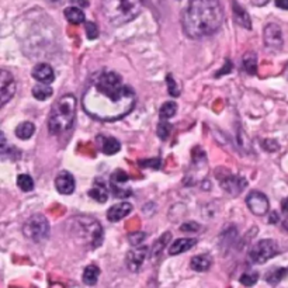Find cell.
<instances>
[{"mask_svg": "<svg viewBox=\"0 0 288 288\" xmlns=\"http://www.w3.org/2000/svg\"><path fill=\"white\" fill-rule=\"evenodd\" d=\"M288 276V267H276L266 274V281L272 285H277Z\"/></svg>", "mask_w": 288, "mask_h": 288, "instance_id": "23", "label": "cell"}, {"mask_svg": "<svg viewBox=\"0 0 288 288\" xmlns=\"http://www.w3.org/2000/svg\"><path fill=\"white\" fill-rule=\"evenodd\" d=\"M232 11H234L235 23L236 24H239L240 27L246 28V30H252V22H250L248 11L238 2H235V0H232Z\"/></svg>", "mask_w": 288, "mask_h": 288, "instance_id": "19", "label": "cell"}, {"mask_svg": "<svg viewBox=\"0 0 288 288\" xmlns=\"http://www.w3.org/2000/svg\"><path fill=\"white\" fill-rule=\"evenodd\" d=\"M23 234L33 242H43L49 236V222L41 214H35L30 217L23 225Z\"/></svg>", "mask_w": 288, "mask_h": 288, "instance_id": "6", "label": "cell"}, {"mask_svg": "<svg viewBox=\"0 0 288 288\" xmlns=\"http://www.w3.org/2000/svg\"><path fill=\"white\" fill-rule=\"evenodd\" d=\"M172 128L173 127H172V124L168 120H160V122L158 124V128H156V134H158V136L162 141H166L169 136H170Z\"/></svg>", "mask_w": 288, "mask_h": 288, "instance_id": "30", "label": "cell"}, {"mask_svg": "<svg viewBox=\"0 0 288 288\" xmlns=\"http://www.w3.org/2000/svg\"><path fill=\"white\" fill-rule=\"evenodd\" d=\"M97 139L100 141L98 142V147H100V149H101V152L104 155L111 156V155H115V153L120 152V142L117 141L115 138H113V136H98Z\"/></svg>", "mask_w": 288, "mask_h": 288, "instance_id": "18", "label": "cell"}, {"mask_svg": "<svg viewBox=\"0 0 288 288\" xmlns=\"http://www.w3.org/2000/svg\"><path fill=\"white\" fill-rule=\"evenodd\" d=\"M166 82H168V92L172 97H179L180 93H181V89L180 86L176 83V80L173 79V75L172 73H168L166 76Z\"/></svg>", "mask_w": 288, "mask_h": 288, "instance_id": "32", "label": "cell"}, {"mask_svg": "<svg viewBox=\"0 0 288 288\" xmlns=\"http://www.w3.org/2000/svg\"><path fill=\"white\" fill-rule=\"evenodd\" d=\"M16 94V80L10 72L2 69L0 71V104L2 107L7 104L9 100Z\"/></svg>", "mask_w": 288, "mask_h": 288, "instance_id": "9", "label": "cell"}, {"mask_svg": "<svg viewBox=\"0 0 288 288\" xmlns=\"http://www.w3.org/2000/svg\"><path fill=\"white\" fill-rule=\"evenodd\" d=\"M142 0H101V11L113 26H124L141 14Z\"/></svg>", "mask_w": 288, "mask_h": 288, "instance_id": "5", "label": "cell"}, {"mask_svg": "<svg viewBox=\"0 0 288 288\" xmlns=\"http://www.w3.org/2000/svg\"><path fill=\"white\" fill-rule=\"evenodd\" d=\"M283 228L285 229V231H288V217L283 221Z\"/></svg>", "mask_w": 288, "mask_h": 288, "instance_id": "44", "label": "cell"}, {"mask_svg": "<svg viewBox=\"0 0 288 288\" xmlns=\"http://www.w3.org/2000/svg\"><path fill=\"white\" fill-rule=\"evenodd\" d=\"M17 186H18L23 191L34 190L33 177H31V176H28V174H20V176L17 177Z\"/></svg>", "mask_w": 288, "mask_h": 288, "instance_id": "31", "label": "cell"}, {"mask_svg": "<svg viewBox=\"0 0 288 288\" xmlns=\"http://www.w3.org/2000/svg\"><path fill=\"white\" fill-rule=\"evenodd\" d=\"M222 5L219 0H191L183 11L181 26L189 38L211 37L223 24Z\"/></svg>", "mask_w": 288, "mask_h": 288, "instance_id": "2", "label": "cell"}, {"mask_svg": "<svg viewBox=\"0 0 288 288\" xmlns=\"http://www.w3.org/2000/svg\"><path fill=\"white\" fill-rule=\"evenodd\" d=\"M197 243V239H191V238H181V239L174 240L172 245L169 246V255L170 256H177L189 252L193 249Z\"/></svg>", "mask_w": 288, "mask_h": 288, "instance_id": "17", "label": "cell"}, {"mask_svg": "<svg viewBox=\"0 0 288 288\" xmlns=\"http://www.w3.org/2000/svg\"><path fill=\"white\" fill-rule=\"evenodd\" d=\"M263 39H264V45L266 48L272 49V51H280L283 48V31L278 24L270 23L264 27L263 31Z\"/></svg>", "mask_w": 288, "mask_h": 288, "instance_id": "11", "label": "cell"}, {"mask_svg": "<svg viewBox=\"0 0 288 288\" xmlns=\"http://www.w3.org/2000/svg\"><path fill=\"white\" fill-rule=\"evenodd\" d=\"M135 103V90L111 71L96 73L82 96L83 110L92 118L104 122L124 118L134 110Z\"/></svg>", "mask_w": 288, "mask_h": 288, "instance_id": "1", "label": "cell"}, {"mask_svg": "<svg viewBox=\"0 0 288 288\" xmlns=\"http://www.w3.org/2000/svg\"><path fill=\"white\" fill-rule=\"evenodd\" d=\"M89 196L92 197L94 201L104 204V202L109 200V191H107V189H106V186L103 183L100 184L98 181H96L94 186L89 190Z\"/></svg>", "mask_w": 288, "mask_h": 288, "instance_id": "21", "label": "cell"}, {"mask_svg": "<svg viewBox=\"0 0 288 288\" xmlns=\"http://www.w3.org/2000/svg\"><path fill=\"white\" fill-rule=\"evenodd\" d=\"M131 211H132V204L131 202H118V204H115L111 208H109L107 218H109V221H111V222H118L122 218L130 215Z\"/></svg>", "mask_w": 288, "mask_h": 288, "instance_id": "16", "label": "cell"}, {"mask_svg": "<svg viewBox=\"0 0 288 288\" xmlns=\"http://www.w3.org/2000/svg\"><path fill=\"white\" fill-rule=\"evenodd\" d=\"M98 276H100V269H98L97 266H94V264H90V266H87L86 269H85V272H83V283L86 284V285H96V284H97Z\"/></svg>", "mask_w": 288, "mask_h": 288, "instance_id": "25", "label": "cell"}, {"mask_svg": "<svg viewBox=\"0 0 288 288\" xmlns=\"http://www.w3.org/2000/svg\"><path fill=\"white\" fill-rule=\"evenodd\" d=\"M246 205L249 207L252 214H255L257 217L266 215L270 210V202L266 194H263L261 191H250L249 196L246 198Z\"/></svg>", "mask_w": 288, "mask_h": 288, "instance_id": "8", "label": "cell"}, {"mask_svg": "<svg viewBox=\"0 0 288 288\" xmlns=\"http://www.w3.org/2000/svg\"><path fill=\"white\" fill-rule=\"evenodd\" d=\"M276 6H277L278 9L288 10V0H276Z\"/></svg>", "mask_w": 288, "mask_h": 288, "instance_id": "40", "label": "cell"}, {"mask_svg": "<svg viewBox=\"0 0 288 288\" xmlns=\"http://www.w3.org/2000/svg\"><path fill=\"white\" fill-rule=\"evenodd\" d=\"M281 205H283V211L287 212L288 211V198H285V200H284Z\"/></svg>", "mask_w": 288, "mask_h": 288, "instance_id": "43", "label": "cell"}, {"mask_svg": "<svg viewBox=\"0 0 288 288\" xmlns=\"http://www.w3.org/2000/svg\"><path fill=\"white\" fill-rule=\"evenodd\" d=\"M72 5L77 6V7H87L89 6V0H69Z\"/></svg>", "mask_w": 288, "mask_h": 288, "instance_id": "39", "label": "cell"}, {"mask_svg": "<svg viewBox=\"0 0 288 288\" xmlns=\"http://www.w3.org/2000/svg\"><path fill=\"white\" fill-rule=\"evenodd\" d=\"M31 73H33L34 79L39 83L51 85L55 80V72L48 64H38V65H35Z\"/></svg>", "mask_w": 288, "mask_h": 288, "instance_id": "15", "label": "cell"}, {"mask_svg": "<svg viewBox=\"0 0 288 288\" xmlns=\"http://www.w3.org/2000/svg\"><path fill=\"white\" fill-rule=\"evenodd\" d=\"M243 69L249 75H256V72H257V56H256V54L248 52L243 56Z\"/></svg>", "mask_w": 288, "mask_h": 288, "instance_id": "28", "label": "cell"}, {"mask_svg": "<svg viewBox=\"0 0 288 288\" xmlns=\"http://www.w3.org/2000/svg\"><path fill=\"white\" fill-rule=\"evenodd\" d=\"M180 229H181L183 232H197V231L200 229V225L196 222H186L180 227Z\"/></svg>", "mask_w": 288, "mask_h": 288, "instance_id": "37", "label": "cell"}, {"mask_svg": "<svg viewBox=\"0 0 288 288\" xmlns=\"http://www.w3.org/2000/svg\"><path fill=\"white\" fill-rule=\"evenodd\" d=\"M269 222H270V223H277L278 222V214H277V212L273 211L272 214H270V217H269Z\"/></svg>", "mask_w": 288, "mask_h": 288, "instance_id": "41", "label": "cell"}, {"mask_svg": "<svg viewBox=\"0 0 288 288\" xmlns=\"http://www.w3.org/2000/svg\"><path fill=\"white\" fill-rule=\"evenodd\" d=\"M212 257L210 255H197L190 261V267L194 272H208L212 266Z\"/></svg>", "mask_w": 288, "mask_h": 288, "instance_id": "20", "label": "cell"}, {"mask_svg": "<svg viewBox=\"0 0 288 288\" xmlns=\"http://www.w3.org/2000/svg\"><path fill=\"white\" fill-rule=\"evenodd\" d=\"M76 118V97L64 94L52 106L48 115V131L51 135H62L71 131Z\"/></svg>", "mask_w": 288, "mask_h": 288, "instance_id": "3", "label": "cell"}, {"mask_svg": "<svg viewBox=\"0 0 288 288\" xmlns=\"http://www.w3.org/2000/svg\"><path fill=\"white\" fill-rule=\"evenodd\" d=\"M86 34L89 39H96L98 37V28L97 26L92 22L86 23Z\"/></svg>", "mask_w": 288, "mask_h": 288, "instance_id": "35", "label": "cell"}, {"mask_svg": "<svg viewBox=\"0 0 288 288\" xmlns=\"http://www.w3.org/2000/svg\"><path fill=\"white\" fill-rule=\"evenodd\" d=\"M253 3H255L256 6H264L269 3V0H253Z\"/></svg>", "mask_w": 288, "mask_h": 288, "instance_id": "42", "label": "cell"}, {"mask_svg": "<svg viewBox=\"0 0 288 288\" xmlns=\"http://www.w3.org/2000/svg\"><path fill=\"white\" fill-rule=\"evenodd\" d=\"M278 253V245L272 239H261L252 246L249 259L256 264H263Z\"/></svg>", "mask_w": 288, "mask_h": 288, "instance_id": "7", "label": "cell"}, {"mask_svg": "<svg viewBox=\"0 0 288 288\" xmlns=\"http://www.w3.org/2000/svg\"><path fill=\"white\" fill-rule=\"evenodd\" d=\"M55 187L64 196L72 194L75 191V177L69 172H60L55 179Z\"/></svg>", "mask_w": 288, "mask_h": 288, "instance_id": "14", "label": "cell"}, {"mask_svg": "<svg viewBox=\"0 0 288 288\" xmlns=\"http://www.w3.org/2000/svg\"><path fill=\"white\" fill-rule=\"evenodd\" d=\"M66 20L72 24H82L85 23V13H83L82 7H77V6H71L64 11Z\"/></svg>", "mask_w": 288, "mask_h": 288, "instance_id": "22", "label": "cell"}, {"mask_svg": "<svg viewBox=\"0 0 288 288\" xmlns=\"http://www.w3.org/2000/svg\"><path fill=\"white\" fill-rule=\"evenodd\" d=\"M177 113V104L174 101H166L162 104V107L159 110V117L160 120H169L174 117V114Z\"/></svg>", "mask_w": 288, "mask_h": 288, "instance_id": "27", "label": "cell"}, {"mask_svg": "<svg viewBox=\"0 0 288 288\" xmlns=\"http://www.w3.org/2000/svg\"><path fill=\"white\" fill-rule=\"evenodd\" d=\"M264 148H266L267 151H276L278 148V143L276 141H273V139H267V141H264Z\"/></svg>", "mask_w": 288, "mask_h": 288, "instance_id": "38", "label": "cell"}, {"mask_svg": "<svg viewBox=\"0 0 288 288\" xmlns=\"http://www.w3.org/2000/svg\"><path fill=\"white\" fill-rule=\"evenodd\" d=\"M47 2H51V3H54V2H58V0H47Z\"/></svg>", "mask_w": 288, "mask_h": 288, "instance_id": "45", "label": "cell"}, {"mask_svg": "<svg viewBox=\"0 0 288 288\" xmlns=\"http://www.w3.org/2000/svg\"><path fill=\"white\" fill-rule=\"evenodd\" d=\"M257 280H259V273L256 272L243 273V274L240 276V283L243 284V285H248V287L255 285V284L257 283Z\"/></svg>", "mask_w": 288, "mask_h": 288, "instance_id": "33", "label": "cell"}, {"mask_svg": "<svg viewBox=\"0 0 288 288\" xmlns=\"http://www.w3.org/2000/svg\"><path fill=\"white\" fill-rule=\"evenodd\" d=\"M221 181V186L222 189L227 193H229L231 196H238L242 191L245 190V187L248 186V181H246L243 177L240 176H235V174H229V176H225V179H219Z\"/></svg>", "mask_w": 288, "mask_h": 288, "instance_id": "13", "label": "cell"}, {"mask_svg": "<svg viewBox=\"0 0 288 288\" xmlns=\"http://www.w3.org/2000/svg\"><path fill=\"white\" fill-rule=\"evenodd\" d=\"M31 93H33V96L37 98V100L44 101V100H47V98H49L52 96L54 90H52V87L48 86V85L39 83V85H35V86L33 87V92Z\"/></svg>", "mask_w": 288, "mask_h": 288, "instance_id": "26", "label": "cell"}, {"mask_svg": "<svg viewBox=\"0 0 288 288\" xmlns=\"http://www.w3.org/2000/svg\"><path fill=\"white\" fill-rule=\"evenodd\" d=\"M148 255H149V249L148 246L145 245H135L132 249L127 253V257H125V263H127V267L128 270L132 273L139 272V269L143 264V261L147 260Z\"/></svg>", "mask_w": 288, "mask_h": 288, "instance_id": "10", "label": "cell"}, {"mask_svg": "<svg viewBox=\"0 0 288 288\" xmlns=\"http://www.w3.org/2000/svg\"><path fill=\"white\" fill-rule=\"evenodd\" d=\"M16 136L18 139H23V141H26V139H30L31 136L34 135V132H35V125L33 122H22V124H18L16 127Z\"/></svg>", "mask_w": 288, "mask_h": 288, "instance_id": "24", "label": "cell"}, {"mask_svg": "<svg viewBox=\"0 0 288 288\" xmlns=\"http://www.w3.org/2000/svg\"><path fill=\"white\" fill-rule=\"evenodd\" d=\"M69 231L73 239L86 249H96L103 243L104 234L101 225L92 217L80 215L69 219Z\"/></svg>", "mask_w": 288, "mask_h": 288, "instance_id": "4", "label": "cell"}, {"mask_svg": "<svg viewBox=\"0 0 288 288\" xmlns=\"http://www.w3.org/2000/svg\"><path fill=\"white\" fill-rule=\"evenodd\" d=\"M170 239H172V234H170V232H166L160 239L155 242V246H153V250H152L153 257H156V256H159L162 253V250L168 246L169 240Z\"/></svg>", "mask_w": 288, "mask_h": 288, "instance_id": "29", "label": "cell"}, {"mask_svg": "<svg viewBox=\"0 0 288 288\" xmlns=\"http://www.w3.org/2000/svg\"><path fill=\"white\" fill-rule=\"evenodd\" d=\"M147 239V234L145 232H135V234L128 235V240L132 246L141 245L143 240Z\"/></svg>", "mask_w": 288, "mask_h": 288, "instance_id": "34", "label": "cell"}, {"mask_svg": "<svg viewBox=\"0 0 288 288\" xmlns=\"http://www.w3.org/2000/svg\"><path fill=\"white\" fill-rule=\"evenodd\" d=\"M141 168H152V169H159L160 168V159H148V160H139L138 162Z\"/></svg>", "mask_w": 288, "mask_h": 288, "instance_id": "36", "label": "cell"}, {"mask_svg": "<svg viewBox=\"0 0 288 288\" xmlns=\"http://www.w3.org/2000/svg\"><path fill=\"white\" fill-rule=\"evenodd\" d=\"M127 181H128V174L125 173L124 170H115L114 173L111 174L110 190L113 193V196L117 198H127L132 194V191L128 187H122Z\"/></svg>", "mask_w": 288, "mask_h": 288, "instance_id": "12", "label": "cell"}]
</instances>
